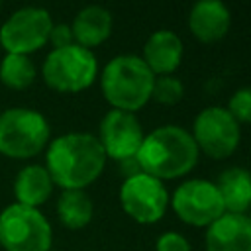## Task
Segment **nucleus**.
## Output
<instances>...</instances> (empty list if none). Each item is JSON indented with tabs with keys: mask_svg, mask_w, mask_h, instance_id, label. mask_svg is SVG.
<instances>
[{
	"mask_svg": "<svg viewBox=\"0 0 251 251\" xmlns=\"http://www.w3.org/2000/svg\"><path fill=\"white\" fill-rule=\"evenodd\" d=\"M106 159L96 135L73 131L49 141L45 169L63 190H82L102 175Z\"/></svg>",
	"mask_w": 251,
	"mask_h": 251,
	"instance_id": "obj_1",
	"label": "nucleus"
},
{
	"mask_svg": "<svg viewBox=\"0 0 251 251\" xmlns=\"http://www.w3.org/2000/svg\"><path fill=\"white\" fill-rule=\"evenodd\" d=\"M198 147L180 126H161L147 133L135 155L141 171L153 178H178L198 163Z\"/></svg>",
	"mask_w": 251,
	"mask_h": 251,
	"instance_id": "obj_2",
	"label": "nucleus"
},
{
	"mask_svg": "<svg viewBox=\"0 0 251 251\" xmlns=\"http://www.w3.org/2000/svg\"><path fill=\"white\" fill-rule=\"evenodd\" d=\"M155 75L137 55L110 59L100 76V88L114 110L135 114L151 100Z\"/></svg>",
	"mask_w": 251,
	"mask_h": 251,
	"instance_id": "obj_3",
	"label": "nucleus"
},
{
	"mask_svg": "<svg viewBox=\"0 0 251 251\" xmlns=\"http://www.w3.org/2000/svg\"><path fill=\"white\" fill-rule=\"evenodd\" d=\"M51 137L49 122L31 108H8L0 112V153L10 159L39 155Z\"/></svg>",
	"mask_w": 251,
	"mask_h": 251,
	"instance_id": "obj_4",
	"label": "nucleus"
},
{
	"mask_svg": "<svg viewBox=\"0 0 251 251\" xmlns=\"http://www.w3.org/2000/svg\"><path fill=\"white\" fill-rule=\"evenodd\" d=\"M98 75V61L90 49L76 43L53 49L41 67L45 84L63 94H75L86 90Z\"/></svg>",
	"mask_w": 251,
	"mask_h": 251,
	"instance_id": "obj_5",
	"label": "nucleus"
},
{
	"mask_svg": "<svg viewBox=\"0 0 251 251\" xmlns=\"http://www.w3.org/2000/svg\"><path fill=\"white\" fill-rule=\"evenodd\" d=\"M53 229L37 208L10 204L0 212V245L6 251H51Z\"/></svg>",
	"mask_w": 251,
	"mask_h": 251,
	"instance_id": "obj_6",
	"label": "nucleus"
},
{
	"mask_svg": "<svg viewBox=\"0 0 251 251\" xmlns=\"http://www.w3.org/2000/svg\"><path fill=\"white\" fill-rule=\"evenodd\" d=\"M53 29L51 14L39 6H25L16 10L0 27V45L6 53L27 55L39 51L49 43Z\"/></svg>",
	"mask_w": 251,
	"mask_h": 251,
	"instance_id": "obj_7",
	"label": "nucleus"
},
{
	"mask_svg": "<svg viewBox=\"0 0 251 251\" xmlns=\"http://www.w3.org/2000/svg\"><path fill=\"white\" fill-rule=\"evenodd\" d=\"M190 135L198 151H204L212 159H227L239 145L241 129L226 108L208 106L194 118Z\"/></svg>",
	"mask_w": 251,
	"mask_h": 251,
	"instance_id": "obj_8",
	"label": "nucleus"
},
{
	"mask_svg": "<svg viewBox=\"0 0 251 251\" xmlns=\"http://www.w3.org/2000/svg\"><path fill=\"white\" fill-rule=\"evenodd\" d=\"M120 204L124 212L137 224H155L167 212L169 192L163 180L139 173L124 178L120 186Z\"/></svg>",
	"mask_w": 251,
	"mask_h": 251,
	"instance_id": "obj_9",
	"label": "nucleus"
},
{
	"mask_svg": "<svg viewBox=\"0 0 251 251\" xmlns=\"http://www.w3.org/2000/svg\"><path fill=\"white\" fill-rule=\"evenodd\" d=\"M173 210L184 224L194 227H208L226 212L216 182L202 178H190L175 190Z\"/></svg>",
	"mask_w": 251,
	"mask_h": 251,
	"instance_id": "obj_10",
	"label": "nucleus"
},
{
	"mask_svg": "<svg viewBox=\"0 0 251 251\" xmlns=\"http://www.w3.org/2000/svg\"><path fill=\"white\" fill-rule=\"evenodd\" d=\"M145 133L135 114L110 110L104 114L98 129V141L106 153V157L120 161L131 159L137 155Z\"/></svg>",
	"mask_w": 251,
	"mask_h": 251,
	"instance_id": "obj_11",
	"label": "nucleus"
},
{
	"mask_svg": "<svg viewBox=\"0 0 251 251\" xmlns=\"http://www.w3.org/2000/svg\"><path fill=\"white\" fill-rule=\"evenodd\" d=\"M206 251H251L249 218L224 212L206 229Z\"/></svg>",
	"mask_w": 251,
	"mask_h": 251,
	"instance_id": "obj_12",
	"label": "nucleus"
},
{
	"mask_svg": "<svg viewBox=\"0 0 251 251\" xmlns=\"http://www.w3.org/2000/svg\"><path fill=\"white\" fill-rule=\"evenodd\" d=\"M231 25V14L220 0H202L190 8L188 29L202 43H216L226 37Z\"/></svg>",
	"mask_w": 251,
	"mask_h": 251,
	"instance_id": "obj_13",
	"label": "nucleus"
},
{
	"mask_svg": "<svg viewBox=\"0 0 251 251\" xmlns=\"http://www.w3.org/2000/svg\"><path fill=\"white\" fill-rule=\"evenodd\" d=\"M182 41L171 29H159L149 35L143 47V61L155 76L171 75L182 61Z\"/></svg>",
	"mask_w": 251,
	"mask_h": 251,
	"instance_id": "obj_14",
	"label": "nucleus"
},
{
	"mask_svg": "<svg viewBox=\"0 0 251 251\" xmlns=\"http://www.w3.org/2000/svg\"><path fill=\"white\" fill-rule=\"evenodd\" d=\"M73 39L84 49H92L104 43L112 33V14L102 6L82 8L71 24Z\"/></svg>",
	"mask_w": 251,
	"mask_h": 251,
	"instance_id": "obj_15",
	"label": "nucleus"
},
{
	"mask_svg": "<svg viewBox=\"0 0 251 251\" xmlns=\"http://www.w3.org/2000/svg\"><path fill=\"white\" fill-rule=\"evenodd\" d=\"M53 186L55 184L43 165H27L16 175L14 180L16 204L39 210V206L49 200Z\"/></svg>",
	"mask_w": 251,
	"mask_h": 251,
	"instance_id": "obj_16",
	"label": "nucleus"
},
{
	"mask_svg": "<svg viewBox=\"0 0 251 251\" xmlns=\"http://www.w3.org/2000/svg\"><path fill=\"white\" fill-rule=\"evenodd\" d=\"M218 192L224 210L229 214H245L251 208V173L241 167L226 169L218 176Z\"/></svg>",
	"mask_w": 251,
	"mask_h": 251,
	"instance_id": "obj_17",
	"label": "nucleus"
},
{
	"mask_svg": "<svg viewBox=\"0 0 251 251\" xmlns=\"http://www.w3.org/2000/svg\"><path fill=\"white\" fill-rule=\"evenodd\" d=\"M94 204L84 190H63L57 200L59 222L69 229H82L90 224Z\"/></svg>",
	"mask_w": 251,
	"mask_h": 251,
	"instance_id": "obj_18",
	"label": "nucleus"
},
{
	"mask_svg": "<svg viewBox=\"0 0 251 251\" xmlns=\"http://www.w3.org/2000/svg\"><path fill=\"white\" fill-rule=\"evenodd\" d=\"M35 65L27 55L6 53L0 61V82L12 90H24L35 80Z\"/></svg>",
	"mask_w": 251,
	"mask_h": 251,
	"instance_id": "obj_19",
	"label": "nucleus"
},
{
	"mask_svg": "<svg viewBox=\"0 0 251 251\" xmlns=\"http://www.w3.org/2000/svg\"><path fill=\"white\" fill-rule=\"evenodd\" d=\"M182 96H184V86L176 76H173V75L155 76L153 90H151L153 100H157L159 104H165V106H173V104L180 102Z\"/></svg>",
	"mask_w": 251,
	"mask_h": 251,
	"instance_id": "obj_20",
	"label": "nucleus"
},
{
	"mask_svg": "<svg viewBox=\"0 0 251 251\" xmlns=\"http://www.w3.org/2000/svg\"><path fill=\"white\" fill-rule=\"evenodd\" d=\"M235 122L239 124H251V86H243L239 90H235L227 102L226 108Z\"/></svg>",
	"mask_w": 251,
	"mask_h": 251,
	"instance_id": "obj_21",
	"label": "nucleus"
},
{
	"mask_svg": "<svg viewBox=\"0 0 251 251\" xmlns=\"http://www.w3.org/2000/svg\"><path fill=\"white\" fill-rule=\"evenodd\" d=\"M155 251H190V243L184 235H180L176 231H165L157 239Z\"/></svg>",
	"mask_w": 251,
	"mask_h": 251,
	"instance_id": "obj_22",
	"label": "nucleus"
},
{
	"mask_svg": "<svg viewBox=\"0 0 251 251\" xmlns=\"http://www.w3.org/2000/svg\"><path fill=\"white\" fill-rule=\"evenodd\" d=\"M49 41L53 43V49H61V47H67V45H73L75 39H73V31H71V25L67 24H53V29L49 33Z\"/></svg>",
	"mask_w": 251,
	"mask_h": 251,
	"instance_id": "obj_23",
	"label": "nucleus"
},
{
	"mask_svg": "<svg viewBox=\"0 0 251 251\" xmlns=\"http://www.w3.org/2000/svg\"><path fill=\"white\" fill-rule=\"evenodd\" d=\"M120 171H122L124 178H129V176H135V175L143 173L135 157H131V159H126V161H120Z\"/></svg>",
	"mask_w": 251,
	"mask_h": 251,
	"instance_id": "obj_24",
	"label": "nucleus"
},
{
	"mask_svg": "<svg viewBox=\"0 0 251 251\" xmlns=\"http://www.w3.org/2000/svg\"><path fill=\"white\" fill-rule=\"evenodd\" d=\"M0 10H2V4H0Z\"/></svg>",
	"mask_w": 251,
	"mask_h": 251,
	"instance_id": "obj_25",
	"label": "nucleus"
},
{
	"mask_svg": "<svg viewBox=\"0 0 251 251\" xmlns=\"http://www.w3.org/2000/svg\"><path fill=\"white\" fill-rule=\"evenodd\" d=\"M249 222H251V218H249Z\"/></svg>",
	"mask_w": 251,
	"mask_h": 251,
	"instance_id": "obj_26",
	"label": "nucleus"
}]
</instances>
